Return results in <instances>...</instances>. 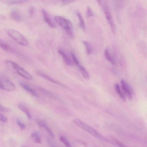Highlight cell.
<instances>
[{"label":"cell","instance_id":"31","mask_svg":"<svg viewBox=\"0 0 147 147\" xmlns=\"http://www.w3.org/2000/svg\"><path fill=\"white\" fill-rule=\"evenodd\" d=\"M74 1H70V0H67V1H62V4L63 5H68V4H70V3H72L74 2Z\"/></svg>","mask_w":147,"mask_h":147},{"label":"cell","instance_id":"3","mask_svg":"<svg viewBox=\"0 0 147 147\" xmlns=\"http://www.w3.org/2000/svg\"><path fill=\"white\" fill-rule=\"evenodd\" d=\"M55 19L58 25L64 29L66 33L70 38H74V26L70 20L60 16H56Z\"/></svg>","mask_w":147,"mask_h":147},{"label":"cell","instance_id":"14","mask_svg":"<svg viewBox=\"0 0 147 147\" xmlns=\"http://www.w3.org/2000/svg\"><path fill=\"white\" fill-rule=\"evenodd\" d=\"M11 17L15 21L19 22L22 20V17L21 13L16 10H14L11 12Z\"/></svg>","mask_w":147,"mask_h":147},{"label":"cell","instance_id":"25","mask_svg":"<svg viewBox=\"0 0 147 147\" xmlns=\"http://www.w3.org/2000/svg\"><path fill=\"white\" fill-rule=\"evenodd\" d=\"M17 123L18 125L20 127L21 129L23 130L25 129L26 125L24 123H22L20 119H17Z\"/></svg>","mask_w":147,"mask_h":147},{"label":"cell","instance_id":"27","mask_svg":"<svg viewBox=\"0 0 147 147\" xmlns=\"http://www.w3.org/2000/svg\"><path fill=\"white\" fill-rule=\"evenodd\" d=\"M113 140H114V142L115 143L117 146L118 147H126L122 143V142H120V141H118L117 139L113 138Z\"/></svg>","mask_w":147,"mask_h":147},{"label":"cell","instance_id":"22","mask_svg":"<svg viewBox=\"0 0 147 147\" xmlns=\"http://www.w3.org/2000/svg\"><path fill=\"white\" fill-rule=\"evenodd\" d=\"M60 140L66 147H73L70 142L66 137L64 136H61L60 137Z\"/></svg>","mask_w":147,"mask_h":147},{"label":"cell","instance_id":"1","mask_svg":"<svg viewBox=\"0 0 147 147\" xmlns=\"http://www.w3.org/2000/svg\"><path fill=\"white\" fill-rule=\"evenodd\" d=\"M74 122L77 126L80 127L81 129L84 130L85 131L87 132L89 134H91L94 137L103 140L105 142H109L108 139L105 137V136L101 135V134L98 132L96 130L94 129L92 127L88 125L86 123H84L82 120L77 119H76L74 120Z\"/></svg>","mask_w":147,"mask_h":147},{"label":"cell","instance_id":"28","mask_svg":"<svg viewBox=\"0 0 147 147\" xmlns=\"http://www.w3.org/2000/svg\"><path fill=\"white\" fill-rule=\"evenodd\" d=\"M0 121L3 123H6L7 121V118L2 113H0Z\"/></svg>","mask_w":147,"mask_h":147},{"label":"cell","instance_id":"16","mask_svg":"<svg viewBox=\"0 0 147 147\" xmlns=\"http://www.w3.org/2000/svg\"><path fill=\"white\" fill-rule=\"evenodd\" d=\"M114 88H115V90H116L117 93L118 94L119 97L121 98V99L123 100V101H126V97H125L124 94L122 90H121L119 85L118 84L116 83V84H115V85H114Z\"/></svg>","mask_w":147,"mask_h":147},{"label":"cell","instance_id":"21","mask_svg":"<svg viewBox=\"0 0 147 147\" xmlns=\"http://www.w3.org/2000/svg\"><path fill=\"white\" fill-rule=\"evenodd\" d=\"M31 138L34 142L36 143L40 144L41 143V138L38 133L34 132L31 134Z\"/></svg>","mask_w":147,"mask_h":147},{"label":"cell","instance_id":"15","mask_svg":"<svg viewBox=\"0 0 147 147\" xmlns=\"http://www.w3.org/2000/svg\"><path fill=\"white\" fill-rule=\"evenodd\" d=\"M0 48L7 52H12L13 51L12 47L1 39H0Z\"/></svg>","mask_w":147,"mask_h":147},{"label":"cell","instance_id":"10","mask_svg":"<svg viewBox=\"0 0 147 147\" xmlns=\"http://www.w3.org/2000/svg\"><path fill=\"white\" fill-rule=\"evenodd\" d=\"M37 74L39 76L44 78V79H46V80L49 81L50 82H52V83L56 84V85L61 86L64 87H65V85H64V84L61 83V82L57 81L55 79H53V78L51 77L50 76L47 75L46 74H44V73H42V72H38Z\"/></svg>","mask_w":147,"mask_h":147},{"label":"cell","instance_id":"18","mask_svg":"<svg viewBox=\"0 0 147 147\" xmlns=\"http://www.w3.org/2000/svg\"><path fill=\"white\" fill-rule=\"evenodd\" d=\"M104 55L107 60L113 65H115V61L114 59L112 57L111 55L109 52V49L107 48L104 51Z\"/></svg>","mask_w":147,"mask_h":147},{"label":"cell","instance_id":"7","mask_svg":"<svg viewBox=\"0 0 147 147\" xmlns=\"http://www.w3.org/2000/svg\"><path fill=\"white\" fill-rule=\"evenodd\" d=\"M71 56H72V59H73V62L75 64L79 67V69L80 71L82 74L84 78L86 79H88L89 78V74L87 70L84 67L81 65L78 60L77 57L76 56L75 54L73 52L71 53Z\"/></svg>","mask_w":147,"mask_h":147},{"label":"cell","instance_id":"5","mask_svg":"<svg viewBox=\"0 0 147 147\" xmlns=\"http://www.w3.org/2000/svg\"><path fill=\"white\" fill-rule=\"evenodd\" d=\"M98 4L100 5L102 10H103L105 16L108 22V24L110 25L111 29L113 33L115 32V26L114 22L113 20L112 16L111 13V11L108 7V5L107 4L105 1H97Z\"/></svg>","mask_w":147,"mask_h":147},{"label":"cell","instance_id":"20","mask_svg":"<svg viewBox=\"0 0 147 147\" xmlns=\"http://www.w3.org/2000/svg\"><path fill=\"white\" fill-rule=\"evenodd\" d=\"M26 1H23V0H10V1H3L4 3L9 5H16L18 4H22L24 2H27Z\"/></svg>","mask_w":147,"mask_h":147},{"label":"cell","instance_id":"13","mask_svg":"<svg viewBox=\"0 0 147 147\" xmlns=\"http://www.w3.org/2000/svg\"><path fill=\"white\" fill-rule=\"evenodd\" d=\"M58 53L61 56L63 61L67 65H69V66L73 65V63L71 61V60L69 59V57L67 56V54L63 51L61 49H59L58 50Z\"/></svg>","mask_w":147,"mask_h":147},{"label":"cell","instance_id":"32","mask_svg":"<svg viewBox=\"0 0 147 147\" xmlns=\"http://www.w3.org/2000/svg\"></svg>","mask_w":147,"mask_h":147},{"label":"cell","instance_id":"23","mask_svg":"<svg viewBox=\"0 0 147 147\" xmlns=\"http://www.w3.org/2000/svg\"><path fill=\"white\" fill-rule=\"evenodd\" d=\"M83 43L84 45L86 46V51L87 54L88 55H90L92 52V47L91 45L89 42L86 41H83Z\"/></svg>","mask_w":147,"mask_h":147},{"label":"cell","instance_id":"24","mask_svg":"<svg viewBox=\"0 0 147 147\" xmlns=\"http://www.w3.org/2000/svg\"><path fill=\"white\" fill-rule=\"evenodd\" d=\"M40 90H41V92H42L45 95H47V96H49V97H51V98H55V95L53 94L50 92H49V91H47V90L43 89L42 88H40Z\"/></svg>","mask_w":147,"mask_h":147},{"label":"cell","instance_id":"8","mask_svg":"<svg viewBox=\"0 0 147 147\" xmlns=\"http://www.w3.org/2000/svg\"><path fill=\"white\" fill-rule=\"evenodd\" d=\"M121 87L125 93L126 94L129 99L132 98L134 92L131 87L124 80H121Z\"/></svg>","mask_w":147,"mask_h":147},{"label":"cell","instance_id":"9","mask_svg":"<svg viewBox=\"0 0 147 147\" xmlns=\"http://www.w3.org/2000/svg\"><path fill=\"white\" fill-rule=\"evenodd\" d=\"M36 122L38 124L40 128H44L47 131V132L49 134L50 136L51 137H54V135L52 131L51 130L50 128H49V127L48 126V125L46 124V123L44 120L37 119L36 120Z\"/></svg>","mask_w":147,"mask_h":147},{"label":"cell","instance_id":"19","mask_svg":"<svg viewBox=\"0 0 147 147\" xmlns=\"http://www.w3.org/2000/svg\"><path fill=\"white\" fill-rule=\"evenodd\" d=\"M19 108H20V110H21L22 111L24 112L25 113L26 115L27 116V117L30 119H31L32 116L30 113V111H29L28 108L25 105H23L22 104H19Z\"/></svg>","mask_w":147,"mask_h":147},{"label":"cell","instance_id":"12","mask_svg":"<svg viewBox=\"0 0 147 147\" xmlns=\"http://www.w3.org/2000/svg\"><path fill=\"white\" fill-rule=\"evenodd\" d=\"M20 85L24 88V89L28 92L32 96H35V97H36L37 96L36 92H35V90L33 88H32L29 85L24 83V82H21L20 83Z\"/></svg>","mask_w":147,"mask_h":147},{"label":"cell","instance_id":"17","mask_svg":"<svg viewBox=\"0 0 147 147\" xmlns=\"http://www.w3.org/2000/svg\"><path fill=\"white\" fill-rule=\"evenodd\" d=\"M76 14L78 17V18L79 20V25H80V27L81 29H82L83 31L86 30V26L85 24V22H84V19L82 18L81 13H80V12L77 11L76 12Z\"/></svg>","mask_w":147,"mask_h":147},{"label":"cell","instance_id":"6","mask_svg":"<svg viewBox=\"0 0 147 147\" xmlns=\"http://www.w3.org/2000/svg\"><path fill=\"white\" fill-rule=\"evenodd\" d=\"M15 86L11 80L3 77H0V89L8 92L14 91Z\"/></svg>","mask_w":147,"mask_h":147},{"label":"cell","instance_id":"11","mask_svg":"<svg viewBox=\"0 0 147 147\" xmlns=\"http://www.w3.org/2000/svg\"><path fill=\"white\" fill-rule=\"evenodd\" d=\"M42 12L43 17L45 21L48 24V25L51 28H55L56 27L55 25L51 20L49 15V13L44 9L42 11Z\"/></svg>","mask_w":147,"mask_h":147},{"label":"cell","instance_id":"4","mask_svg":"<svg viewBox=\"0 0 147 147\" xmlns=\"http://www.w3.org/2000/svg\"><path fill=\"white\" fill-rule=\"evenodd\" d=\"M8 36L20 45L26 46L29 45L28 40L20 32L12 29H8L7 30Z\"/></svg>","mask_w":147,"mask_h":147},{"label":"cell","instance_id":"2","mask_svg":"<svg viewBox=\"0 0 147 147\" xmlns=\"http://www.w3.org/2000/svg\"><path fill=\"white\" fill-rule=\"evenodd\" d=\"M5 63L6 65L10 69L16 72L17 74L24 79L29 80L33 79L32 76L28 71H26L24 68L16 63L10 60H6Z\"/></svg>","mask_w":147,"mask_h":147},{"label":"cell","instance_id":"30","mask_svg":"<svg viewBox=\"0 0 147 147\" xmlns=\"http://www.w3.org/2000/svg\"><path fill=\"white\" fill-rule=\"evenodd\" d=\"M34 10H35V9H34V7H33L32 6L30 7L29 10V13L30 16H33L34 13Z\"/></svg>","mask_w":147,"mask_h":147},{"label":"cell","instance_id":"26","mask_svg":"<svg viewBox=\"0 0 147 147\" xmlns=\"http://www.w3.org/2000/svg\"><path fill=\"white\" fill-rule=\"evenodd\" d=\"M93 15L92 11L90 7H87V16L88 17H91Z\"/></svg>","mask_w":147,"mask_h":147},{"label":"cell","instance_id":"29","mask_svg":"<svg viewBox=\"0 0 147 147\" xmlns=\"http://www.w3.org/2000/svg\"><path fill=\"white\" fill-rule=\"evenodd\" d=\"M0 111L4 112H8L10 111V110L8 108L3 106L2 105L0 104Z\"/></svg>","mask_w":147,"mask_h":147}]
</instances>
